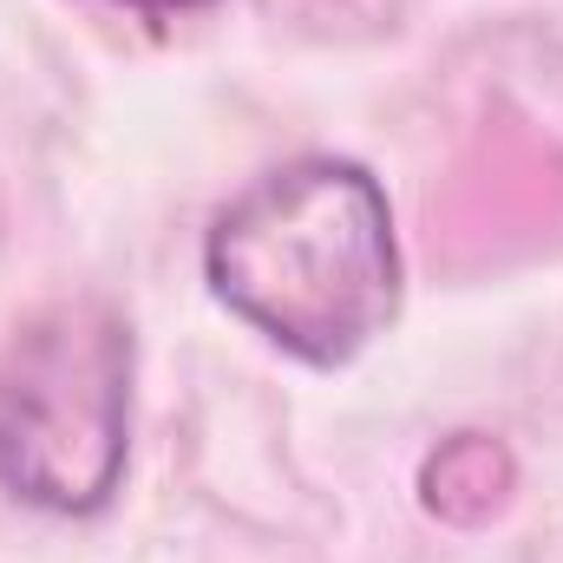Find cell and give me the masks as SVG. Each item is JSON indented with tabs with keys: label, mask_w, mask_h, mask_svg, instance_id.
Wrapping results in <instances>:
<instances>
[{
	"label": "cell",
	"mask_w": 563,
	"mask_h": 563,
	"mask_svg": "<svg viewBox=\"0 0 563 563\" xmlns=\"http://www.w3.org/2000/svg\"><path fill=\"white\" fill-rule=\"evenodd\" d=\"M132 459V328L99 295L46 301L0 347V492L92 518Z\"/></svg>",
	"instance_id": "2"
},
{
	"label": "cell",
	"mask_w": 563,
	"mask_h": 563,
	"mask_svg": "<svg viewBox=\"0 0 563 563\" xmlns=\"http://www.w3.org/2000/svg\"><path fill=\"white\" fill-rule=\"evenodd\" d=\"M119 7H139V13H197L210 0H119Z\"/></svg>",
	"instance_id": "4"
},
{
	"label": "cell",
	"mask_w": 563,
	"mask_h": 563,
	"mask_svg": "<svg viewBox=\"0 0 563 563\" xmlns=\"http://www.w3.org/2000/svg\"><path fill=\"white\" fill-rule=\"evenodd\" d=\"M505 485H511V459H505V445H492L485 432L445 439L420 472L426 505H432L439 518H452V525H478V518L505 498Z\"/></svg>",
	"instance_id": "3"
},
{
	"label": "cell",
	"mask_w": 563,
	"mask_h": 563,
	"mask_svg": "<svg viewBox=\"0 0 563 563\" xmlns=\"http://www.w3.org/2000/svg\"><path fill=\"white\" fill-rule=\"evenodd\" d=\"M203 282L301 367H347L400 314L394 203L354 157H288L210 217Z\"/></svg>",
	"instance_id": "1"
}]
</instances>
